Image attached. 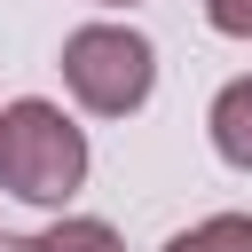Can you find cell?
I'll return each mask as SVG.
<instances>
[{"instance_id":"obj_1","label":"cell","mask_w":252,"mask_h":252,"mask_svg":"<svg viewBox=\"0 0 252 252\" xmlns=\"http://www.w3.org/2000/svg\"><path fill=\"white\" fill-rule=\"evenodd\" d=\"M79 181H87V134L63 118V102H47V94L8 102L0 110V189L63 213L79 197Z\"/></svg>"},{"instance_id":"obj_2","label":"cell","mask_w":252,"mask_h":252,"mask_svg":"<svg viewBox=\"0 0 252 252\" xmlns=\"http://www.w3.org/2000/svg\"><path fill=\"white\" fill-rule=\"evenodd\" d=\"M63 87L79 94V110L94 118H126L150 102L158 87V47L134 24H79L63 39Z\"/></svg>"},{"instance_id":"obj_3","label":"cell","mask_w":252,"mask_h":252,"mask_svg":"<svg viewBox=\"0 0 252 252\" xmlns=\"http://www.w3.org/2000/svg\"><path fill=\"white\" fill-rule=\"evenodd\" d=\"M205 134H213L220 165L252 173V71H244V79H228V87L213 94V110H205Z\"/></svg>"},{"instance_id":"obj_4","label":"cell","mask_w":252,"mask_h":252,"mask_svg":"<svg viewBox=\"0 0 252 252\" xmlns=\"http://www.w3.org/2000/svg\"><path fill=\"white\" fill-rule=\"evenodd\" d=\"M158 252H252V213H213V220L165 236Z\"/></svg>"},{"instance_id":"obj_5","label":"cell","mask_w":252,"mask_h":252,"mask_svg":"<svg viewBox=\"0 0 252 252\" xmlns=\"http://www.w3.org/2000/svg\"><path fill=\"white\" fill-rule=\"evenodd\" d=\"M39 252H126V244L94 213H55V228H39Z\"/></svg>"},{"instance_id":"obj_6","label":"cell","mask_w":252,"mask_h":252,"mask_svg":"<svg viewBox=\"0 0 252 252\" xmlns=\"http://www.w3.org/2000/svg\"><path fill=\"white\" fill-rule=\"evenodd\" d=\"M205 24L220 39H252V0H205Z\"/></svg>"},{"instance_id":"obj_7","label":"cell","mask_w":252,"mask_h":252,"mask_svg":"<svg viewBox=\"0 0 252 252\" xmlns=\"http://www.w3.org/2000/svg\"><path fill=\"white\" fill-rule=\"evenodd\" d=\"M0 252H39V236H0Z\"/></svg>"},{"instance_id":"obj_8","label":"cell","mask_w":252,"mask_h":252,"mask_svg":"<svg viewBox=\"0 0 252 252\" xmlns=\"http://www.w3.org/2000/svg\"><path fill=\"white\" fill-rule=\"evenodd\" d=\"M94 8H134V0H94Z\"/></svg>"}]
</instances>
